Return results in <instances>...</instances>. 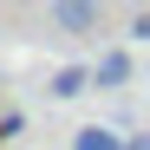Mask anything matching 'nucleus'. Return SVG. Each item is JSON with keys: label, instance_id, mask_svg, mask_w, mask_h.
<instances>
[{"label": "nucleus", "instance_id": "nucleus-3", "mask_svg": "<svg viewBox=\"0 0 150 150\" xmlns=\"http://www.w3.org/2000/svg\"><path fill=\"white\" fill-rule=\"evenodd\" d=\"M124 131L117 124H85V131H72V150H117Z\"/></svg>", "mask_w": 150, "mask_h": 150}, {"label": "nucleus", "instance_id": "nucleus-1", "mask_svg": "<svg viewBox=\"0 0 150 150\" xmlns=\"http://www.w3.org/2000/svg\"><path fill=\"white\" fill-rule=\"evenodd\" d=\"M59 39H98L105 33V0H46Z\"/></svg>", "mask_w": 150, "mask_h": 150}, {"label": "nucleus", "instance_id": "nucleus-2", "mask_svg": "<svg viewBox=\"0 0 150 150\" xmlns=\"http://www.w3.org/2000/svg\"><path fill=\"white\" fill-rule=\"evenodd\" d=\"M131 52H117V46H111V52H98V65H85V85H98V91H131Z\"/></svg>", "mask_w": 150, "mask_h": 150}, {"label": "nucleus", "instance_id": "nucleus-4", "mask_svg": "<svg viewBox=\"0 0 150 150\" xmlns=\"http://www.w3.org/2000/svg\"><path fill=\"white\" fill-rule=\"evenodd\" d=\"M79 91H91L85 85V65H59L52 72V98H79Z\"/></svg>", "mask_w": 150, "mask_h": 150}, {"label": "nucleus", "instance_id": "nucleus-5", "mask_svg": "<svg viewBox=\"0 0 150 150\" xmlns=\"http://www.w3.org/2000/svg\"><path fill=\"white\" fill-rule=\"evenodd\" d=\"M117 150H150V137H144V131H124V144H117Z\"/></svg>", "mask_w": 150, "mask_h": 150}]
</instances>
